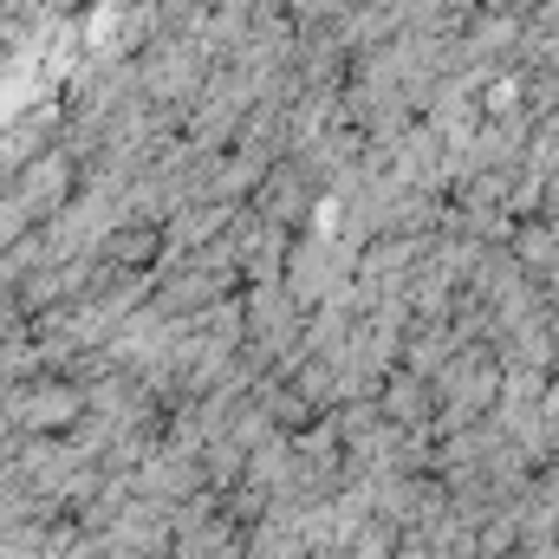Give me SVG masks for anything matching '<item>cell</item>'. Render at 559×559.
Here are the masks:
<instances>
[{
    "mask_svg": "<svg viewBox=\"0 0 559 559\" xmlns=\"http://www.w3.org/2000/svg\"><path fill=\"white\" fill-rule=\"evenodd\" d=\"M378 417L397 423V429H429V417H436V391H429V378L404 371V365H391L384 384H378Z\"/></svg>",
    "mask_w": 559,
    "mask_h": 559,
    "instance_id": "1",
    "label": "cell"
}]
</instances>
